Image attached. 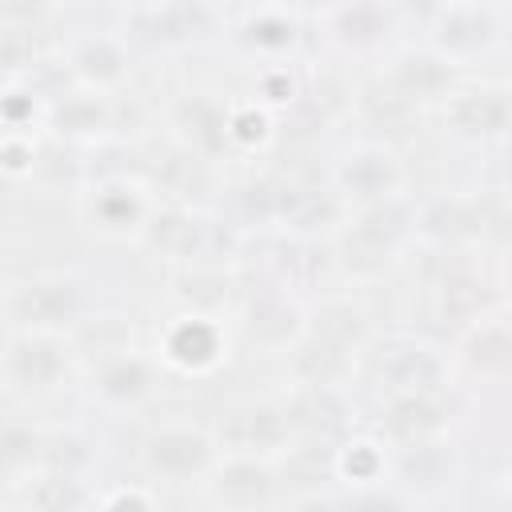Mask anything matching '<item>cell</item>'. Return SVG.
<instances>
[{"mask_svg": "<svg viewBox=\"0 0 512 512\" xmlns=\"http://www.w3.org/2000/svg\"><path fill=\"white\" fill-rule=\"evenodd\" d=\"M360 344H364V312L348 300H328L292 344L296 384H344Z\"/></svg>", "mask_w": 512, "mask_h": 512, "instance_id": "obj_1", "label": "cell"}, {"mask_svg": "<svg viewBox=\"0 0 512 512\" xmlns=\"http://www.w3.org/2000/svg\"><path fill=\"white\" fill-rule=\"evenodd\" d=\"M408 236H416V208H408V200H400L396 192V196L356 208V216L340 232L336 260L352 276H376L396 260Z\"/></svg>", "mask_w": 512, "mask_h": 512, "instance_id": "obj_2", "label": "cell"}, {"mask_svg": "<svg viewBox=\"0 0 512 512\" xmlns=\"http://www.w3.org/2000/svg\"><path fill=\"white\" fill-rule=\"evenodd\" d=\"M92 312V292L72 272H40L8 292V324L32 332H68Z\"/></svg>", "mask_w": 512, "mask_h": 512, "instance_id": "obj_3", "label": "cell"}, {"mask_svg": "<svg viewBox=\"0 0 512 512\" xmlns=\"http://www.w3.org/2000/svg\"><path fill=\"white\" fill-rule=\"evenodd\" d=\"M72 352L64 344V332H32L12 328L4 344V380L12 392H52L68 380Z\"/></svg>", "mask_w": 512, "mask_h": 512, "instance_id": "obj_4", "label": "cell"}, {"mask_svg": "<svg viewBox=\"0 0 512 512\" xmlns=\"http://www.w3.org/2000/svg\"><path fill=\"white\" fill-rule=\"evenodd\" d=\"M216 460H220V440H212L204 428L192 424H168L144 440V472L156 480H172V484L208 480Z\"/></svg>", "mask_w": 512, "mask_h": 512, "instance_id": "obj_5", "label": "cell"}, {"mask_svg": "<svg viewBox=\"0 0 512 512\" xmlns=\"http://www.w3.org/2000/svg\"><path fill=\"white\" fill-rule=\"evenodd\" d=\"M444 124L452 136L488 144L512 132V92L496 84H476V88H456L444 100Z\"/></svg>", "mask_w": 512, "mask_h": 512, "instance_id": "obj_6", "label": "cell"}, {"mask_svg": "<svg viewBox=\"0 0 512 512\" xmlns=\"http://www.w3.org/2000/svg\"><path fill=\"white\" fill-rule=\"evenodd\" d=\"M292 420L284 404L272 400H252L240 404L224 416L220 424V448L224 452H244V456H272L292 444Z\"/></svg>", "mask_w": 512, "mask_h": 512, "instance_id": "obj_7", "label": "cell"}, {"mask_svg": "<svg viewBox=\"0 0 512 512\" xmlns=\"http://www.w3.org/2000/svg\"><path fill=\"white\" fill-rule=\"evenodd\" d=\"M84 220L92 232H100L108 240H128V236H144V228L152 220V204L140 184L112 176V180H100L84 196Z\"/></svg>", "mask_w": 512, "mask_h": 512, "instance_id": "obj_8", "label": "cell"}, {"mask_svg": "<svg viewBox=\"0 0 512 512\" xmlns=\"http://www.w3.org/2000/svg\"><path fill=\"white\" fill-rule=\"evenodd\" d=\"M488 228V208L480 196H436L416 212V236L440 252H460Z\"/></svg>", "mask_w": 512, "mask_h": 512, "instance_id": "obj_9", "label": "cell"}, {"mask_svg": "<svg viewBox=\"0 0 512 512\" xmlns=\"http://www.w3.org/2000/svg\"><path fill=\"white\" fill-rule=\"evenodd\" d=\"M448 420H452V408H448V400H444V388L396 392V396H388V404H384L380 432H384L392 444L412 448V444L440 440V432L448 428Z\"/></svg>", "mask_w": 512, "mask_h": 512, "instance_id": "obj_10", "label": "cell"}, {"mask_svg": "<svg viewBox=\"0 0 512 512\" xmlns=\"http://www.w3.org/2000/svg\"><path fill=\"white\" fill-rule=\"evenodd\" d=\"M160 356L180 372H212L224 360V328L220 316L188 312L176 316L160 336Z\"/></svg>", "mask_w": 512, "mask_h": 512, "instance_id": "obj_11", "label": "cell"}, {"mask_svg": "<svg viewBox=\"0 0 512 512\" xmlns=\"http://www.w3.org/2000/svg\"><path fill=\"white\" fill-rule=\"evenodd\" d=\"M496 44V16L480 0H452L432 20V48L448 60H472Z\"/></svg>", "mask_w": 512, "mask_h": 512, "instance_id": "obj_12", "label": "cell"}, {"mask_svg": "<svg viewBox=\"0 0 512 512\" xmlns=\"http://www.w3.org/2000/svg\"><path fill=\"white\" fill-rule=\"evenodd\" d=\"M336 192L344 200L360 204H376L384 196L400 192V164L384 144H360L352 152L340 156L336 164Z\"/></svg>", "mask_w": 512, "mask_h": 512, "instance_id": "obj_13", "label": "cell"}, {"mask_svg": "<svg viewBox=\"0 0 512 512\" xmlns=\"http://www.w3.org/2000/svg\"><path fill=\"white\" fill-rule=\"evenodd\" d=\"M208 496L224 508H260L276 500V472L264 456L224 452L208 472Z\"/></svg>", "mask_w": 512, "mask_h": 512, "instance_id": "obj_14", "label": "cell"}, {"mask_svg": "<svg viewBox=\"0 0 512 512\" xmlns=\"http://www.w3.org/2000/svg\"><path fill=\"white\" fill-rule=\"evenodd\" d=\"M376 376H380V388H388V396L428 392V388H444V360L424 340L396 336L384 344V352L376 360Z\"/></svg>", "mask_w": 512, "mask_h": 512, "instance_id": "obj_15", "label": "cell"}, {"mask_svg": "<svg viewBox=\"0 0 512 512\" xmlns=\"http://www.w3.org/2000/svg\"><path fill=\"white\" fill-rule=\"evenodd\" d=\"M384 88H392L400 100H408L416 108L428 100H448L456 92V60L440 56L436 48L432 52H404L388 68Z\"/></svg>", "mask_w": 512, "mask_h": 512, "instance_id": "obj_16", "label": "cell"}, {"mask_svg": "<svg viewBox=\"0 0 512 512\" xmlns=\"http://www.w3.org/2000/svg\"><path fill=\"white\" fill-rule=\"evenodd\" d=\"M292 432L308 440H336L348 424V400L340 384H296L284 400Z\"/></svg>", "mask_w": 512, "mask_h": 512, "instance_id": "obj_17", "label": "cell"}, {"mask_svg": "<svg viewBox=\"0 0 512 512\" xmlns=\"http://www.w3.org/2000/svg\"><path fill=\"white\" fill-rule=\"evenodd\" d=\"M228 112L232 108H224L208 92H188L184 100H176L172 124L180 132V144L192 148L204 160H220V152L232 144V136H228Z\"/></svg>", "mask_w": 512, "mask_h": 512, "instance_id": "obj_18", "label": "cell"}, {"mask_svg": "<svg viewBox=\"0 0 512 512\" xmlns=\"http://www.w3.org/2000/svg\"><path fill=\"white\" fill-rule=\"evenodd\" d=\"M156 384V364L132 348H116L108 352L96 372H92V392L104 400V404H116V408H128V404H140Z\"/></svg>", "mask_w": 512, "mask_h": 512, "instance_id": "obj_19", "label": "cell"}, {"mask_svg": "<svg viewBox=\"0 0 512 512\" xmlns=\"http://www.w3.org/2000/svg\"><path fill=\"white\" fill-rule=\"evenodd\" d=\"M392 16V0H344L328 16V36L348 52H372L388 40Z\"/></svg>", "mask_w": 512, "mask_h": 512, "instance_id": "obj_20", "label": "cell"}, {"mask_svg": "<svg viewBox=\"0 0 512 512\" xmlns=\"http://www.w3.org/2000/svg\"><path fill=\"white\" fill-rule=\"evenodd\" d=\"M460 364L476 376H504L512 372V324L484 312L460 336Z\"/></svg>", "mask_w": 512, "mask_h": 512, "instance_id": "obj_21", "label": "cell"}, {"mask_svg": "<svg viewBox=\"0 0 512 512\" xmlns=\"http://www.w3.org/2000/svg\"><path fill=\"white\" fill-rule=\"evenodd\" d=\"M68 72L92 88V92H108L116 88L124 76H128V52L116 36H104V32H92L84 40L72 44L68 52Z\"/></svg>", "mask_w": 512, "mask_h": 512, "instance_id": "obj_22", "label": "cell"}, {"mask_svg": "<svg viewBox=\"0 0 512 512\" xmlns=\"http://www.w3.org/2000/svg\"><path fill=\"white\" fill-rule=\"evenodd\" d=\"M276 220L296 236H316L320 228L340 220V192H320L312 184H280L276 188Z\"/></svg>", "mask_w": 512, "mask_h": 512, "instance_id": "obj_23", "label": "cell"}, {"mask_svg": "<svg viewBox=\"0 0 512 512\" xmlns=\"http://www.w3.org/2000/svg\"><path fill=\"white\" fill-rule=\"evenodd\" d=\"M144 20L156 24V36L152 44H192V40H204L212 32V8L204 0H164L148 12H140Z\"/></svg>", "mask_w": 512, "mask_h": 512, "instance_id": "obj_24", "label": "cell"}, {"mask_svg": "<svg viewBox=\"0 0 512 512\" xmlns=\"http://www.w3.org/2000/svg\"><path fill=\"white\" fill-rule=\"evenodd\" d=\"M48 124L56 136H68V140H92L108 128V104H104V92H76V96H64L60 104H52L48 112Z\"/></svg>", "mask_w": 512, "mask_h": 512, "instance_id": "obj_25", "label": "cell"}, {"mask_svg": "<svg viewBox=\"0 0 512 512\" xmlns=\"http://www.w3.org/2000/svg\"><path fill=\"white\" fill-rule=\"evenodd\" d=\"M232 296V280L224 276L220 264H184V272L176 276V300L188 312H208L220 316V308Z\"/></svg>", "mask_w": 512, "mask_h": 512, "instance_id": "obj_26", "label": "cell"}, {"mask_svg": "<svg viewBox=\"0 0 512 512\" xmlns=\"http://www.w3.org/2000/svg\"><path fill=\"white\" fill-rule=\"evenodd\" d=\"M248 332L264 344H292L304 332V324L284 292H264L260 300L248 304Z\"/></svg>", "mask_w": 512, "mask_h": 512, "instance_id": "obj_27", "label": "cell"}, {"mask_svg": "<svg viewBox=\"0 0 512 512\" xmlns=\"http://www.w3.org/2000/svg\"><path fill=\"white\" fill-rule=\"evenodd\" d=\"M240 44L256 56H280L296 44V24L284 12H256L240 24Z\"/></svg>", "mask_w": 512, "mask_h": 512, "instance_id": "obj_28", "label": "cell"}, {"mask_svg": "<svg viewBox=\"0 0 512 512\" xmlns=\"http://www.w3.org/2000/svg\"><path fill=\"white\" fill-rule=\"evenodd\" d=\"M336 468H340V480L376 484L384 476V448L372 440H348L336 448Z\"/></svg>", "mask_w": 512, "mask_h": 512, "instance_id": "obj_29", "label": "cell"}, {"mask_svg": "<svg viewBox=\"0 0 512 512\" xmlns=\"http://www.w3.org/2000/svg\"><path fill=\"white\" fill-rule=\"evenodd\" d=\"M0 460H4V472L16 476V472H28L32 464H44V444L48 436L24 428V424H8L4 428V440H0Z\"/></svg>", "mask_w": 512, "mask_h": 512, "instance_id": "obj_30", "label": "cell"}, {"mask_svg": "<svg viewBox=\"0 0 512 512\" xmlns=\"http://www.w3.org/2000/svg\"><path fill=\"white\" fill-rule=\"evenodd\" d=\"M228 136L236 148H260L268 136H272V120L264 108L256 104H240L228 112Z\"/></svg>", "mask_w": 512, "mask_h": 512, "instance_id": "obj_31", "label": "cell"}, {"mask_svg": "<svg viewBox=\"0 0 512 512\" xmlns=\"http://www.w3.org/2000/svg\"><path fill=\"white\" fill-rule=\"evenodd\" d=\"M120 500H128V504H152L148 492H116V496H104V504H120Z\"/></svg>", "mask_w": 512, "mask_h": 512, "instance_id": "obj_32", "label": "cell"}, {"mask_svg": "<svg viewBox=\"0 0 512 512\" xmlns=\"http://www.w3.org/2000/svg\"><path fill=\"white\" fill-rule=\"evenodd\" d=\"M124 4H132V8H140V12H148V8H156V4H164V0H124Z\"/></svg>", "mask_w": 512, "mask_h": 512, "instance_id": "obj_33", "label": "cell"}, {"mask_svg": "<svg viewBox=\"0 0 512 512\" xmlns=\"http://www.w3.org/2000/svg\"><path fill=\"white\" fill-rule=\"evenodd\" d=\"M504 288L512 292V264H508V272H504Z\"/></svg>", "mask_w": 512, "mask_h": 512, "instance_id": "obj_34", "label": "cell"}, {"mask_svg": "<svg viewBox=\"0 0 512 512\" xmlns=\"http://www.w3.org/2000/svg\"><path fill=\"white\" fill-rule=\"evenodd\" d=\"M508 24H512V12H508Z\"/></svg>", "mask_w": 512, "mask_h": 512, "instance_id": "obj_35", "label": "cell"}]
</instances>
